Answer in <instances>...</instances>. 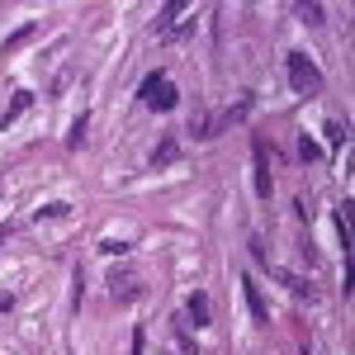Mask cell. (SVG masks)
I'll use <instances>...</instances> for the list:
<instances>
[{
  "mask_svg": "<svg viewBox=\"0 0 355 355\" xmlns=\"http://www.w3.org/2000/svg\"><path fill=\"white\" fill-rule=\"evenodd\" d=\"M190 28H194V15H190L185 0H166L162 15L152 19V33L157 38H190Z\"/></svg>",
  "mask_w": 355,
  "mask_h": 355,
  "instance_id": "obj_1",
  "label": "cell"
},
{
  "mask_svg": "<svg viewBox=\"0 0 355 355\" xmlns=\"http://www.w3.org/2000/svg\"><path fill=\"white\" fill-rule=\"evenodd\" d=\"M289 85H294V95H303V100L322 95V71H318V62L303 57V53H289Z\"/></svg>",
  "mask_w": 355,
  "mask_h": 355,
  "instance_id": "obj_2",
  "label": "cell"
},
{
  "mask_svg": "<svg viewBox=\"0 0 355 355\" xmlns=\"http://www.w3.org/2000/svg\"><path fill=\"white\" fill-rule=\"evenodd\" d=\"M142 100H147L152 110H162V114H166V110H175V105H180V90L166 81V71H152V76L142 81Z\"/></svg>",
  "mask_w": 355,
  "mask_h": 355,
  "instance_id": "obj_3",
  "label": "cell"
},
{
  "mask_svg": "<svg viewBox=\"0 0 355 355\" xmlns=\"http://www.w3.org/2000/svg\"><path fill=\"white\" fill-rule=\"evenodd\" d=\"M137 294H142V275L137 270H114L110 275V299L114 303H137Z\"/></svg>",
  "mask_w": 355,
  "mask_h": 355,
  "instance_id": "obj_4",
  "label": "cell"
},
{
  "mask_svg": "<svg viewBox=\"0 0 355 355\" xmlns=\"http://www.w3.org/2000/svg\"><path fill=\"white\" fill-rule=\"evenodd\" d=\"M256 194L270 199V147L256 137Z\"/></svg>",
  "mask_w": 355,
  "mask_h": 355,
  "instance_id": "obj_5",
  "label": "cell"
},
{
  "mask_svg": "<svg viewBox=\"0 0 355 355\" xmlns=\"http://www.w3.org/2000/svg\"><path fill=\"white\" fill-rule=\"evenodd\" d=\"M251 110H256V95L246 90L237 105H227V110L218 114V128H237V123H246V114H251Z\"/></svg>",
  "mask_w": 355,
  "mask_h": 355,
  "instance_id": "obj_6",
  "label": "cell"
},
{
  "mask_svg": "<svg viewBox=\"0 0 355 355\" xmlns=\"http://www.w3.org/2000/svg\"><path fill=\"white\" fill-rule=\"evenodd\" d=\"M28 105H33V90H15V95H10V110L0 114V128H15V119H19Z\"/></svg>",
  "mask_w": 355,
  "mask_h": 355,
  "instance_id": "obj_7",
  "label": "cell"
},
{
  "mask_svg": "<svg viewBox=\"0 0 355 355\" xmlns=\"http://www.w3.org/2000/svg\"><path fill=\"white\" fill-rule=\"evenodd\" d=\"M185 318H190V327H209V294L194 289L190 303H185Z\"/></svg>",
  "mask_w": 355,
  "mask_h": 355,
  "instance_id": "obj_8",
  "label": "cell"
},
{
  "mask_svg": "<svg viewBox=\"0 0 355 355\" xmlns=\"http://www.w3.org/2000/svg\"><path fill=\"white\" fill-rule=\"evenodd\" d=\"M242 294H246V308H251V318H256V322H266L270 313H266V299H261V289H256V284L246 279V284H242Z\"/></svg>",
  "mask_w": 355,
  "mask_h": 355,
  "instance_id": "obj_9",
  "label": "cell"
},
{
  "mask_svg": "<svg viewBox=\"0 0 355 355\" xmlns=\"http://www.w3.org/2000/svg\"><path fill=\"white\" fill-rule=\"evenodd\" d=\"M322 128H327V142H331V147H346V142H351V123H346V119H327Z\"/></svg>",
  "mask_w": 355,
  "mask_h": 355,
  "instance_id": "obj_10",
  "label": "cell"
},
{
  "mask_svg": "<svg viewBox=\"0 0 355 355\" xmlns=\"http://www.w3.org/2000/svg\"><path fill=\"white\" fill-rule=\"evenodd\" d=\"M175 157H180V142H175V137H162V147L152 152V166H171Z\"/></svg>",
  "mask_w": 355,
  "mask_h": 355,
  "instance_id": "obj_11",
  "label": "cell"
},
{
  "mask_svg": "<svg viewBox=\"0 0 355 355\" xmlns=\"http://www.w3.org/2000/svg\"><path fill=\"white\" fill-rule=\"evenodd\" d=\"M294 15H299L303 24H322V15H327V10H322L318 0H308V5H294Z\"/></svg>",
  "mask_w": 355,
  "mask_h": 355,
  "instance_id": "obj_12",
  "label": "cell"
},
{
  "mask_svg": "<svg viewBox=\"0 0 355 355\" xmlns=\"http://www.w3.org/2000/svg\"><path fill=\"white\" fill-rule=\"evenodd\" d=\"M275 279H279L284 289H294V294H308V279H299L294 270H275Z\"/></svg>",
  "mask_w": 355,
  "mask_h": 355,
  "instance_id": "obj_13",
  "label": "cell"
},
{
  "mask_svg": "<svg viewBox=\"0 0 355 355\" xmlns=\"http://www.w3.org/2000/svg\"><path fill=\"white\" fill-rule=\"evenodd\" d=\"M85 123H90V119L76 114V123H71V133H67V147H81V142H85Z\"/></svg>",
  "mask_w": 355,
  "mask_h": 355,
  "instance_id": "obj_14",
  "label": "cell"
},
{
  "mask_svg": "<svg viewBox=\"0 0 355 355\" xmlns=\"http://www.w3.org/2000/svg\"><path fill=\"white\" fill-rule=\"evenodd\" d=\"M299 157H303V162H318V157H322V147H318L313 137H299Z\"/></svg>",
  "mask_w": 355,
  "mask_h": 355,
  "instance_id": "obj_15",
  "label": "cell"
},
{
  "mask_svg": "<svg viewBox=\"0 0 355 355\" xmlns=\"http://www.w3.org/2000/svg\"><path fill=\"white\" fill-rule=\"evenodd\" d=\"M100 251H105V256H123V251H128V242H123V237H105V242H100Z\"/></svg>",
  "mask_w": 355,
  "mask_h": 355,
  "instance_id": "obj_16",
  "label": "cell"
},
{
  "mask_svg": "<svg viewBox=\"0 0 355 355\" xmlns=\"http://www.w3.org/2000/svg\"><path fill=\"white\" fill-rule=\"evenodd\" d=\"M33 33H38V24H24V28H15V33H10V43H5V48H19V43H24V38H33Z\"/></svg>",
  "mask_w": 355,
  "mask_h": 355,
  "instance_id": "obj_17",
  "label": "cell"
},
{
  "mask_svg": "<svg viewBox=\"0 0 355 355\" xmlns=\"http://www.w3.org/2000/svg\"><path fill=\"white\" fill-rule=\"evenodd\" d=\"M336 232H341V246H351V223H346V209H336Z\"/></svg>",
  "mask_w": 355,
  "mask_h": 355,
  "instance_id": "obj_18",
  "label": "cell"
},
{
  "mask_svg": "<svg viewBox=\"0 0 355 355\" xmlns=\"http://www.w3.org/2000/svg\"><path fill=\"white\" fill-rule=\"evenodd\" d=\"M251 256H256V261H270V242H266V237H251Z\"/></svg>",
  "mask_w": 355,
  "mask_h": 355,
  "instance_id": "obj_19",
  "label": "cell"
},
{
  "mask_svg": "<svg viewBox=\"0 0 355 355\" xmlns=\"http://www.w3.org/2000/svg\"><path fill=\"white\" fill-rule=\"evenodd\" d=\"M67 214H71L67 204H48V209H38V218H67Z\"/></svg>",
  "mask_w": 355,
  "mask_h": 355,
  "instance_id": "obj_20",
  "label": "cell"
},
{
  "mask_svg": "<svg viewBox=\"0 0 355 355\" xmlns=\"http://www.w3.org/2000/svg\"><path fill=\"white\" fill-rule=\"evenodd\" d=\"M142 351H147V336H142V327H137L133 331V355H142Z\"/></svg>",
  "mask_w": 355,
  "mask_h": 355,
  "instance_id": "obj_21",
  "label": "cell"
},
{
  "mask_svg": "<svg viewBox=\"0 0 355 355\" xmlns=\"http://www.w3.org/2000/svg\"><path fill=\"white\" fill-rule=\"evenodd\" d=\"M15 308V294H0V313H10Z\"/></svg>",
  "mask_w": 355,
  "mask_h": 355,
  "instance_id": "obj_22",
  "label": "cell"
},
{
  "mask_svg": "<svg viewBox=\"0 0 355 355\" xmlns=\"http://www.w3.org/2000/svg\"><path fill=\"white\" fill-rule=\"evenodd\" d=\"M10 232H15V227H0V242H5V237H10Z\"/></svg>",
  "mask_w": 355,
  "mask_h": 355,
  "instance_id": "obj_23",
  "label": "cell"
}]
</instances>
